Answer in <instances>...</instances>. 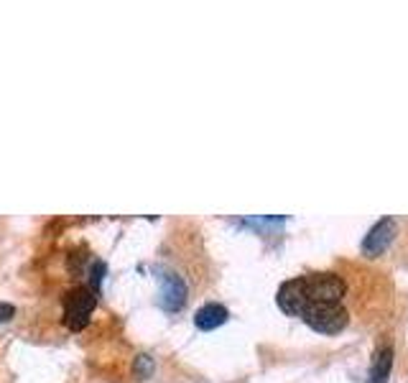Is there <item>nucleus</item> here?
<instances>
[{
	"instance_id": "obj_1",
	"label": "nucleus",
	"mask_w": 408,
	"mask_h": 383,
	"mask_svg": "<svg viewBox=\"0 0 408 383\" xmlns=\"http://www.w3.org/2000/svg\"><path fill=\"white\" fill-rule=\"evenodd\" d=\"M302 320L314 329V332H321V335H337L342 329L347 327V310L342 307V302L335 304H327V302H319V304H309L304 310Z\"/></svg>"
},
{
	"instance_id": "obj_2",
	"label": "nucleus",
	"mask_w": 408,
	"mask_h": 383,
	"mask_svg": "<svg viewBox=\"0 0 408 383\" xmlns=\"http://www.w3.org/2000/svg\"><path fill=\"white\" fill-rule=\"evenodd\" d=\"M97 307V294L89 286H77L64 296V324L72 332H80L89 324V315Z\"/></svg>"
},
{
	"instance_id": "obj_3",
	"label": "nucleus",
	"mask_w": 408,
	"mask_h": 383,
	"mask_svg": "<svg viewBox=\"0 0 408 383\" xmlns=\"http://www.w3.org/2000/svg\"><path fill=\"white\" fill-rule=\"evenodd\" d=\"M302 281H304V291H307L309 304L342 302V296L347 291L345 281H342L337 274H307L302 276Z\"/></svg>"
},
{
	"instance_id": "obj_4",
	"label": "nucleus",
	"mask_w": 408,
	"mask_h": 383,
	"mask_svg": "<svg viewBox=\"0 0 408 383\" xmlns=\"http://www.w3.org/2000/svg\"><path fill=\"white\" fill-rule=\"evenodd\" d=\"M161 281V291H159V307L163 312H181L184 310V304H187V296H189V289H187V281L181 279L179 274L174 271H163L159 276Z\"/></svg>"
},
{
	"instance_id": "obj_5",
	"label": "nucleus",
	"mask_w": 408,
	"mask_h": 383,
	"mask_svg": "<svg viewBox=\"0 0 408 383\" xmlns=\"http://www.w3.org/2000/svg\"><path fill=\"white\" fill-rule=\"evenodd\" d=\"M395 233H398V225H395L393 217H381V220L368 230V236L362 238V245H360L362 255H368V258L383 255L388 250L390 243H393Z\"/></svg>"
},
{
	"instance_id": "obj_6",
	"label": "nucleus",
	"mask_w": 408,
	"mask_h": 383,
	"mask_svg": "<svg viewBox=\"0 0 408 383\" xmlns=\"http://www.w3.org/2000/svg\"><path fill=\"white\" fill-rule=\"evenodd\" d=\"M276 304H278V310L288 317H302L304 315V310L309 307V299H307V291H304L302 276L281 284V289H278V294H276Z\"/></svg>"
},
{
	"instance_id": "obj_7",
	"label": "nucleus",
	"mask_w": 408,
	"mask_h": 383,
	"mask_svg": "<svg viewBox=\"0 0 408 383\" xmlns=\"http://www.w3.org/2000/svg\"><path fill=\"white\" fill-rule=\"evenodd\" d=\"M230 320V312L228 307H222L217 302H209L204 307H199L194 315V327L202 329V332H212V329L222 327V324Z\"/></svg>"
},
{
	"instance_id": "obj_8",
	"label": "nucleus",
	"mask_w": 408,
	"mask_h": 383,
	"mask_svg": "<svg viewBox=\"0 0 408 383\" xmlns=\"http://www.w3.org/2000/svg\"><path fill=\"white\" fill-rule=\"evenodd\" d=\"M390 370H393V348L390 345H383L373 358V365H370V383H388Z\"/></svg>"
},
{
	"instance_id": "obj_9",
	"label": "nucleus",
	"mask_w": 408,
	"mask_h": 383,
	"mask_svg": "<svg viewBox=\"0 0 408 383\" xmlns=\"http://www.w3.org/2000/svg\"><path fill=\"white\" fill-rule=\"evenodd\" d=\"M154 370H156V363H154V358L148 355V353H141V355H135L133 360V373L141 381H146V378L154 376Z\"/></svg>"
},
{
	"instance_id": "obj_10",
	"label": "nucleus",
	"mask_w": 408,
	"mask_h": 383,
	"mask_svg": "<svg viewBox=\"0 0 408 383\" xmlns=\"http://www.w3.org/2000/svg\"><path fill=\"white\" fill-rule=\"evenodd\" d=\"M102 276H105V263H102V261H94V263H92V286H89V289H92L94 294H100Z\"/></svg>"
},
{
	"instance_id": "obj_11",
	"label": "nucleus",
	"mask_w": 408,
	"mask_h": 383,
	"mask_svg": "<svg viewBox=\"0 0 408 383\" xmlns=\"http://www.w3.org/2000/svg\"><path fill=\"white\" fill-rule=\"evenodd\" d=\"M16 317V307L8 302H0V322H8V320H13Z\"/></svg>"
}]
</instances>
